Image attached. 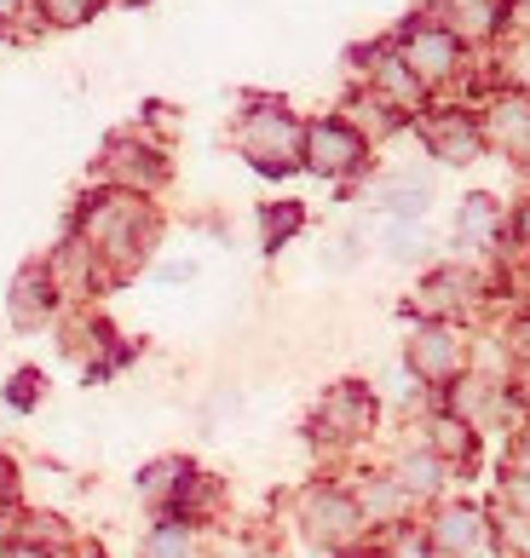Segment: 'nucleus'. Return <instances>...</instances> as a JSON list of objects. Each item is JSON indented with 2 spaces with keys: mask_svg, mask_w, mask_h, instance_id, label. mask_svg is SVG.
Returning <instances> with one entry per match:
<instances>
[{
  "mask_svg": "<svg viewBox=\"0 0 530 558\" xmlns=\"http://www.w3.org/2000/svg\"><path fill=\"white\" fill-rule=\"evenodd\" d=\"M519 150H530V128H525V138H519Z\"/></svg>",
  "mask_w": 530,
  "mask_h": 558,
  "instance_id": "bb28decb",
  "label": "nucleus"
},
{
  "mask_svg": "<svg viewBox=\"0 0 530 558\" xmlns=\"http://www.w3.org/2000/svg\"><path fill=\"white\" fill-rule=\"evenodd\" d=\"M12 7H17V0H0V12H12Z\"/></svg>",
  "mask_w": 530,
  "mask_h": 558,
  "instance_id": "c85d7f7f",
  "label": "nucleus"
},
{
  "mask_svg": "<svg viewBox=\"0 0 530 558\" xmlns=\"http://www.w3.org/2000/svg\"><path fill=\"white\" fill-rule=\"evenodd\" d=\"M461 40L450 35V29H433V24H415L410 35H403V64L415 70V81L426 87V81H450L456 75V64H461Z\"/></svg>",
  "mask_w": 530,
  "mask_h": 558,
  "instance_id": "423d86ee",
  "label": "nucleus"
},
{
  "mask_svg": "<svg viewBox=\"0 0 530 558\" xmlns=\"http://www.w3.org/2000/svg\"><path fill=\"white\" fill-rule=\"evenodd\" d=\"M47 282H40V277H24V282H17V294H12V317L17 323H35L40 312H47Z\"/></svg>",
  "mask_w": 530,
  "mask_h": 558,
  "instance_id": "f3484780",
  "label": "nucleus"
},
{
  "mask_svg": "<svg viewBox=\"0 0 530 558\" xmlns=\"http://www.w3.org/2000/svg\"><path fill=\"white\" fill-rule=\"evenodd\" d=\"M375 81H381V93L393 98L398 110H415V105H421V81H415V70L403 64L398 52H386L381 64H375Z\"/></svg>",
  "mask_w": 530,
  "mask_h": 558,
  "instance_id": "ddd939ff",
  "label": "nucleus"
},
{
  "mask_svg": "<svg viewBox=\"0 0 530 558\" xmlns=\"http://www.w3.org/2000/svg\"><path fill=\"white\" fill-rule=\"evenodd\" d=\"M40 7H47L52 24H81V17L93 12V0H40Z\"/></svg>",
  "mask_w": 530,
  "mask_h": 558,
  "instance_id": "4be33fe9",
  "label": "nucleus"
},
{
  "mask_svg": "<svg viewBox=\"0 0 530 558\" xmlns=\"http://www.w3.org/2000/svg\"><path fill=\"white\" fill-rule=\"evenodd\" d=\"M456 236L467 247H491L502 236V214H496V202L491 196H467L461 202V214H456Z\"/></svg>",
  "mask_w": 530,
  "mask_h": 558,
  "instance_id": "9b49d317",
  "label": "nucleus"
},
{
  "mask_svg": "<svg viewBox=\"0 0 530 558\" xmlns=\"http://www.w3.org/2000/svg\"><path fill=\"white\" fill-rule=\"evenodd\" d=\"M12 558H47V553H12Z\"/></svg>",
  "mask_w": 530,
  "mask_h": 558,
  "instance_id": "cd10ccee",
  "label": "nucleus"
},
{
  "mask_svg": "<svg viewBox=\"0 0 530 558\" xmlns=\"http://www.w3.org/2000/svg\"><path fill=\"white\" fill-rule=\"evenodd\" d=\"M514 231H519V242L530 247V208H519V219H514Z\"/></svg>",
  "mask_w": 530,
  "mask_h": 558,
  "instance_id": "393cba45",
  "label": "nucleus"
},
{
  "mask_svg": "<svg viewBox=\"0 0 530 558\" xmlns=\"http://www.w3.org/2000/svg\"><path fill=\"white\" fill-rule=\"evenodd\" d=\"M479 138H484V128H479V121H467V116L426 121V144H433V156H444V161H473Z\"/></svg>",
  "mask_w": 530,
  "mask_h": 558,
  "instance_id": "1a4fd4ad",
  "label": "nucleus"
},
{
  "mask_svg": "<svg viewBox=\"0 0 530 558\" xmlns=\"http://www.w3.org/2000/svg\"><path fill=\"white\" fill-rule=\"evenodd\" d=\"M393 484L410 495V501H426V495H433L438 484H444V461L433 449H421V454H403V461L393 466Z\"/></svg>",
  "mask_w": 530,
  "mask_h": 558,
  "instance_id": "9d476101",
  "label": "nucleus"
},
{
  "mask_svg": "<svg viewBox=\"0 0 530 558\" xmlns=\"http://www.w3.org/2000/svg\"><path fill=\"white\" fill-rule=\"evenodd\" d=\"M305 161H312L317 173H352L358 161H363V133L358 128H346V121H323V128L305 133Z\"/></svg>",
  "mask_w": 530,
  "mask_h": 558,
  "instance_id": "0eeeda50",
  "label": "nucleus"
},
{
  "mask_svg": "<svg viewBox=\"0 0 530 558\" xmlns=\"http://www.w3.org/2000/svg\"><path fill=\"white\" fill-rule=\"evenodd\" d=\"M450 17L461 35H491L502 24V7L496 0H450Z\"/></svg>",
  "mask_w": 530,
  "mask_h": 558,
  "instance_id": "dca6fc26",
  "label": "nucleus"
},
{
  "mask_svg": "<svg viewBox=\"0 0 530 558\" xmlns=\"http://www.w3.org/2000/svg\"><path fill=\"white\" fill-rule=\"evenodd\" d=\"M386 254H393V259H421V254H426V242H421V231H410V225H398L393 242H386Z\"/></svg>",
  "mask_w": 530,
  "mask_h": 558,
  "instance_id": "aec40b11",
  "label": "nucleus"
},
{
  "mask_svg": "<svg viewBox=\"0 0 530 558\" xmlns=\"http://www.w3.org/2000/svg\"><path fill=\"white\" fill-rule=\"evenodd\" d=\"M507 17H514V24L530 35V0H514V7H507Z\"/></svg>",
  "mask_w": 530,
  "mask_h": 558,
  "instance_id": "b1692460",
  "label": "nucleus"
},
{
  "mask_svg": "<svg viewBox=\"0 0 530 558\" xmlns=\"http://www.w3.org/2000/svg\"><path fill=\"white\" fill-rule=\"evenodd\" d=\"M370 415H375V403H370V391H363V386H340V391H329V398H323V409H317L323 432H340V438L363 432V426H370Z\"/></svg>",
  "mask_w": 530,
  "mask_h": 558,
  "instance_id": "6e6552de",
  "label": "nucleus"
},
{
  "mask_svg": "<svg viewBox=\"0 0 530 558\" xmlns=\"http://www.w3.org/2000/svg\"><path fill=\"white\" fill-rule=\"evenodd\" d=\"M145 553H150V558H185V553H191V535L179 530V524H161V530L150 535Z\"/></svg>",
  "mask_w": 530,
  "mask_h": 558,
  "instance_id": "a211bd4d",
  "label": "nucleus"
},
{
  "mask_svg": "<svg viewBox=\"0 0 530 558\" xmlns=\"http://www.w3.org/2000/svg\"><path fill=\"white\" fill-rule=\"evenodd\" d=\"M507 501H514V512H519V519H530V472L525 466H514V472H507Z\"/></svg>",
  "mask_w": 530,
  "mask_h": 558,
  "instance_id": "412c9836",
  "label": "nucleus"
},
{
  "mask_svg": "<svg viewBox=\"0 0 530 558\" xmlns=\"http://www.w3.org/2000/svg\"><path fill=\"white\" fill-rule=\"evenodd\" d=\"M358 507H363V519H398V512L410 507V495H403L393 478H375L370 489L358 495Z\"/></svg>",
  "mask_w": 530,
  "mask_h": 558,
  "instance_id": "2eb2a0df",
  "label": "nucleus"
},
{
  "mask_svg": "<svg viewBox=\"0 0 530 558\" xmlns=\"http://www.w3.org/2000/svg\"><path fill=\"white\" fill-rule=\"evenodd\" d=\"M514 81H519V87L530 93V47H525V52L514 58Z\"/></svg>",
  "mask_w": 530,
  "mask_h": 558,
  "instance_id": "5701e85b",
  "label": "nucleus"
},
{
  "mask_svg": "<svg viewBox=\"0 0 530 558\" xmlns=\"http://www.w3.org/2000/svg\"><path fill=\"white\" fill-rule=\"evenodd\" d=\"M358 530H363L358 495H346V489H335V484H323V489L305 495V535H312L317 547H346Z\"/></svg>",
  "mask_w": 530,
  "mask_h": 558,
  "instance_id": "20e7f679",
  "label": "nucleus"
},
{
  "mask_svg": "<svg viewBox=\"0 0 530 558\" xmlns=\"http://www.w3.org/2000/svg\"><path fill=\"white\" fill-rule=\"evenodd\" d=\"M410 368L421 380H433V386H450L461 380V335L450 323H426L415 328V340H410Z\"/></svg>",
  "mask_w": 530,
  "mask_h": 558,
  "instance_id": "39448f33",
  "label": "nucleus"
},
{
  "mask_svg": "<svg viewBox=\"0 0 530 558\" xmlns=\"http://www.w3.org/2000/svg\"><path fill=\"white\" fill-rule=\"evenodd\" d=\"M346 558H386V553H346Z\"/></svg>",
  "mask_w": 530,
  "mask_h": 558,
  "instance_id": "a878e982",
  "label": "nucleus"
},
{
  "mask_svg": "<svg viewBox=\"0 0 530 558\" xmlns=\"http://www.w3.org/2000/svg\"><path fill=\"white\" fill-rule=\"evenodd\" d=\"M426 542L444 558H496V530L479 507H444L426 530Z\"/></svg>",
  "mask_w": 530,
  "mask_h": 558,
  "instance_id": "7ed1b4c3",
  "label": "nucleus"
},
{
  "mask_svg": "<svg viewBox=\"0 0 530 558\" xmlns=\"http://www.w3.org/2000/svg\"><path fill=\"white\" fill-rule=\"evenodd\" d=\"M81 242L93 247L98 259H116V265H128L138 254V202L128 196H110V202H98V208L87 214V231H81Z\"/></svg>",
  "mask_w": 530,
  "mask_h": 558,
  "instance_id": "f03ea898",
  "label": "nucleus"
},
{
  "mask_svg": "<svg viewBox=\"0 0 530 558\" xmlns=\"http://www.w3.org/2000/svg\"><path fill=\"white\" fill-rule=\"evenodd\" d=\"M426 449H433L438 461H467V454H473V426L461 415H438L426 426Z\"/></svg>",
  "mask_w": 530,
  "mask_h": 558,
  "instance_id": "4468645a",
  "label": "nucleus"
},
{
  "mask_svg": "<svg viewBox=\"0 0 530 558\" xmlns=\"http://www.w3.org/2000/svg\"><path fill=\"white\" fill-rule=\"evenodd\" d=\"M381 202H386V214L415 219V214H426V202H433V184H426L421 173H398V179H386Z\"/></svg>",
  "mask_w": 530,
  "mask_h": 558,
  "instance_id": "f8f14e48",
  "label": "nucleus"
},
{
  "mask_svg": "<svg viewBox=\"0 0 530 558\" xmlns=\"http://www.w3.org/2000/svg\"><path fill=\"white\" fill-rule=\"evenodd\" d=\"M242 156H249L260 173H289L294 161L305 156V128L289 110L260 105L249 121H242Z\"/></svg>",
  "mask_w": 530,
  "mask_h": 558,
  "instance_id": "f257e3e1",
  "label": "nucleus"
},
{
  "mask_svg": "<svg viewBox=\"0 0 530 558\" xmlns=\"http://www.w3.org/2000/svg\"><path fill=\"white\" fill-rule=\"evenodd\" d=\"M300 225V208H265V242H289V231Z\"/></svg>",
  "mask_w": 530,
  "mask_h": 558,
  "instance_id": "6ab92c4d",
  "label": "nucleus"
}]
</instances>
